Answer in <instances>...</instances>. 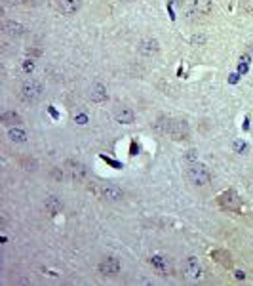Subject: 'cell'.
Listing matches in <instances>:
<instances>
[{
    "label": "cell",
    "instance_id": "cell-1",
    "mask_svg": "<svg viewBox=\"0 0 253 286\" xmlns=\"http://www.w3.org/2000/svg\"><path fill=\"white\" fill-rule=\"evenodd\" d=\"M88 189L92 191L97 199L101 200H107V202H120V200L124 199V191L120 189V187L113 185V183H95L92 181Z\"/></svg>",
    "mask_w": 253,
    "mask_h": 286
},
{
    "label": "cell",
    "instance_id": "cell-2",
    "mask_svg": "<svg viewBox=\"0 0 253 286\" xmlns=\"http://www.w3.org/2000/svg\"><path fill=\"white\" fill-rule=\"evenodd\" d=\"M185 176H186V181L193 183V185H196V187H204L212 181V174H209V170H207L204 164H198V162H196V164H191V166L186 168Z\"/></svg>",
    "mask_w": 253,
    "mask_h": 286
},
{
    "label": "cell",
    "instance_id": "cell-3",
    "mask_svg": "<svg viewBox=\"0 0 253 286\" xmlns=\"http://www.w3.org/2000/svg\"><path fill=\"white\" fill-rule=\"evenodd\" d=\"M167 136H170L173 141L188 140V136H191L188 122H186V120H181V119H170V124H167Z\"/></svg>",
    "mask_w": 253,
    "mask_h": 286
},
{
    "label": "cell",
    "instance_id": "cell-4",
    "mask_svg": "<svg viewBox=\"0 0 253 286\" xmlns=\"http://www.w3.org/2000/svg\"><path fill=\"white\" fill-rule=\"evenodd\" d=\"M19 96L21 100L27 101V103H36L42 98V86H40L36 80H25L21 84Z\"/></svg>",
    "mask_w": 253,
    "mask_h": 286
},
{
    "label": "cell",
    "instance_id": "cell-5",
    "mask_svg": "<svg viewBox=\"0 0 253 286\" xmlns=\"http://www.w3.org/2000/svg\"><path fill=\"white\" fill-rule=\"evenodd\" d=\"M183 275L188 280H198L204 275V267H202L198 258H186L183 263Z\"/></svg>",
    "mask_w": 253,
    "mask_h": 286
},
{
    "label": "cell",
    "instance_id": "cell-6",
    "mask_svg": "<svg viewBox=\"0 0 253 286\" xmlns=\"http://www.w3.org/2000/svg\"><path fill=\"white\" fill-rule=\"evenodd\" d=\"M65 168L69 176L73 178L74 181H86L88 180V168L78 162V160H67L65 162Z\"/></svg>",
    "mask_w": 253,
    "mask_h": 286
},
{
    "label": "cell",
    "instance_id": "cell-7",
    "mask_svg": "<svg viewBox=\"0 0 253 286\" xmlns=\"http://www.w3.org/2000/svg\"><path fill=\"white\" fill-rule=\"evenodd\" d=\"M137 52L143 55V58H156L160 53V42L156 39H145L139 42V46H137Z\"/></svg>",
    "mask_w": 253,
    "mask_h": 286
},
{
    "label": "cell",
    "instance_id": "cell-8",
    "mask_svg": "<svg viewBox=\"0 0 253 286\" xmlns=\"http://www.w3.org/2000/svg\"><path fill=\"white\" fill-rule=\"evenodd\" d=\"M101 275H105V277H116L120 273V269H122V263H120L116 258H105V260L99 261V265H97Z\"/></svg>",
    "mask_w": 253,
    "mask_h": 286
},
{
    "label": "cell",
    "instance_id": "cell-9",
    "mask_svg": "<svg viewBox=\"0 0 253 286\" xmlns=\"http://www.w3.org/2000/svg\"><path fill=\"white\" fill-rule=\"evenodd\" d=\"M2 31L8 34V36H12V39H21V36H25L27 34V27L19 21H13V20H6L2 23Z\"/></svg>",
    "mask_w": 253,
    "mask_h": 286
},
{
    "label": "cell",
    "instance_id": "cell-10",
    "mask_svg": "<svg viewBox=\"0 0 253 286\" xmlns=\"http://www.w3.org/2000/svg\"><path fill=\"white\" fill-rule=\"evenodd\" d=\"M219 204H221V208H225V210H233V212H238V210H240V199H238V195L234 193V191H225V193L219 197Z\"/></svg>",
    "mask_w": 253,
    "mask_h": 286
},
{
    "label": "cell",
    "instance_id": "cell-11",
    "mask_svg": "<svg viewBox=\"0 0 253 286\" xmlns=\"http://www.w3.org/2000/svg\"><path fill=\"white\" fill-rule=\"evenodd\" d=\"M82 8V0H57V10L63 15H74Z\"/></svg>",
    "mask_w": 253,
    "mask_h": 286
},
{
    "label": "cell",
    "instance_id": "cell-12",
    "mask_svg": "<svg viewBox=\"0 0 253 286\" xmlns=\"http://www.w3.org/2000/svg\"><path fill=\"white\" fill-rule=\"evenodd\" d=\"M114 119L116 122L120 124H133V120H135V113H133L130 107H116V111H114Z\"/></svg>",
    "mask_w": 253,
    "mask_h": 286
},
{
    "label": "cell",
    "instance_id": "cell-13",
    "mask_svg": "<svg viewBox=\"0 0 253 286\" xmlns=\"http://www.w3.org/2000/svg\"><path fill=\"white\" fill-rule=\"evenodd\" d=\"M90 100L93 103H103V101H107V88L101 82H95V84L90 86Z\"/></svg>",
    "mask_w": 253,
    "mask_h": 286
},
{
    "label": "cell",
    "instance_id": "cell-14",
    "mask_svg": "<svg viewBox=\"0 0 253 286\" xmlns=\"http://www.w3.org/2000/svg\"><path fill=\"white\" fill-rule=\"evenodd\" d=\"M44 206H46L48 214H52V216H57V214L63 210V200H61L59 197L52 195V197H48V199L44 200Z\"/></svg>",
    "mask_w": 253,
    "mask_h": 286
},
{
    "label": "cell",
    "instance_id": "cell-15",
    "mask_svg": "<svg viewBox=\"0 0 253 286\" xmlns=\"http://www.w3.org/2000/svg\"><path fill=\"white\" fill-rule=\"evenodd\" d=\"M27 132L21 126H10L8 128V140L12 143H25L27 141Z\"/></svg>",
    "mask_w": 253,
    "mask_h": 286
},
{
    "label": "cell",
    "instance_id": "cell-16",
    "mask_svg": "<svg viewBox=\"0 0 253 286\" xmlns=\"http://www.w3.org/2000/svg\"><path fill=\"white\" fill-rule=\"evenodd\" d=\"M191 6L200 13V15H207L213 12V0H191Z\"/></svg>",
    "mask_w": 253,
    "mask_h": 286
},
{
    "label": "cell",
    "instance_id": "cell-17",
    "mask_svg": "<svg viewBox=\"0 0 253 286\" xmlns=\"http://www.w3.org/2000/svg\"><path fill=\"white\" fill-rule=\"evenodd\" d=\"M0 120L6 124L8 128L10 126H19L21 122V117H19V113H15V111H6V113H2V117H0Z\"/></svg>",
    "mask_w": 253,
    "mask_h": 286
},
{
    "label": "cell",
    "instance_id": "cell-18",
    "mask_svg": "<svg viewBox=\"0 0 253 286\" xmlns=\"http://www.w3.org/2000/svg\"><path fill=\"white\" fill-rule=\"evenodd\" d=\"M213 258L219 261L221 265H225V267H233V260H230V254H226L223 252V250H215L213 252Z\"/></svg>",
    "mask_w": 253,
    "mask_h": 286
},
{
    "label": "cell",
    "instance_id": "cell-19",
    "mask_svg": "<svg viewBox=\"0 0 253 286\" xmlns=\"http://www.w3.org/2000/svg\"><path fill=\"white\" fill-rule=\"evenodd\" d=\"M34 67H36L34 60H23V61H21V71H23L25 74H31V73H33Z\"/></svg>",
    "mask_w": 253,
    "mask_h": 286
},
{
    "label": "cell",
    "instance_id": "cell-20",
    "mask_svg": "<svg viewBox=\"0 0 253 286\" xmlns=\"http://www.w3.org/2000/svg\"><path fill=\"white\" fill-rule=\"evenodd\" d=\"M21 166L25 168L27 172H36V160H33V159L21 160Z\"/></svg>",
    "mask_w": 253,
    "mask_h": 286
},
{
    "label": "cell",
    "instance_id": "cell-21",
    "mask_svg": "<svg viewBox=\"0 0 253 286\" xmlns=\"http://www.w3.org/2000/svg\"><path fill=\"white\" fill-rule=\"evenodd\" d=\"M185 160L188 162V164H196V162H198V151H196V149H191V151H186Z\"/></svg>",
    "mask_w": 253,
    "mask_h": 286
},
{
    "label": "cell",
    "instance_id": "cell-22",
    "mask_svg": "<svg viewBox=\"0 0 253 286\" xmlns=\"http://www.w3.org/2000/svg\"><path fill=\"white\" fill-rule=\"evenodd\" d=\"M206 34H194L193 39H191V44L193 46H204L206 44Z\"/></svg>",
    "mask_w": 253,
    "mask_h": 286
},
{
    "label": "cell",
    "instance_id": "cell-23",
    "mask_svg": "<svg viewBox=\"0 0 253 286\" xmlns=\"http://www.w3.org/2000/svg\"><path fill=\"white\" fill-rule=\"evenodd\" d=\"M240 8L246 13H253V0H242V2H240Z\"/></svg>",
    "mask_w": 253,
    "mask_h": 286
},
{
    "label": "cell",
    "instance_id": "cell-24",
    "mask_svg": "<svg viewBox=\"0 0 253 286\" xmlns=\"http://www.w3.org/2000/svg\"><path fill=\"white\" fill-rule=\"evenodd\" d=\"M153 263H154V267H156L158 271H164V265H166V263L162 261V258H153Z\"/></svg>",
    "mask_w": 253,
    "mask_h": 286
},
{
    "label": "cell",
    "instance_id": "cell-25",
    "mask_svg": "<svg viewBox=\"0 0 253 286\" xmlns=\"http://www.w3.org/2000/svg\"><path fill=\"white\" fill-rule=\"evenodd\" d=\"M74 120H76L78 124H82V126H84V124L88 122V117H86V115H78V117H74Z\"/></svg>",
    "mask_w": 253,
    "mask_h": 286
},
{
    "label": "cell",
    "instance_id": "cell-26",
    "mask_svg": "<svg viewBox=\"0 0 253 286\" xmlns=\"http://www.w3.org/2000/svg\"><path fill=\"white\" fill-rule=\"evenodd\" d=\"M167 4H172V6L179 8V6H183V4H185V0H167Z\"/></svg>",
    "mask_w": 253,
    "mask_h": 286
},
{
    "label": "cell",
    "instance_id": "cell-27",
    "mask_svg": "<svg viewBox=\"0 0 253 286\" xmlns=\"http://www.w3.org/2000/svg\"><path fill=\"white\" fill-rule=\"evenodd\" d=\"M236 149L240 151V155H244V151H246V143H240V141H236Z\"/></svg>",
    "mask_w": 253,
    "mask_h": 286
},
{
    "label": "cell",
    "instance_id": "cell-28",
    "mask_svg": "<svg viewBox=\"0 0 253 286\" xmlns=\"http://www.w3.org/2000/svg\"><path fill=\"white\" fill-rule=\"evenodd\" d=\"M8 2H10V4H13V6H15V4H29V2H31V0H8Z\"/></svg>",
    "mask_w": 253,
    "mask_h": 286
},
{
    "label": "cell",
    "instance_id": "cell-29",
    "mask_svg": "<svg viewBox=\"0 0 253 286\" xmlns=\"http://www.w3.org/2000/svg\"><path fill=\"white\" fill-rule=\"evenodd\" d=\"M247 53H249V55L253 58V44H251V46H247Z\"/></svg>",
    "mask_w": 253,
    "mask_h": 286
},
{
    "label": "cell",
    "instance_id": "cell-30",
    "mask_svg": "<svg viewBox=\"0 0 253 286\" xmlns=\"http://www.w3.org/2000/svg\"><path fill=\"white\" fill-rule=\"evenodd\" d=\"M124 2H132V0H124Z\"/></svg>",
    "mask_w": 253,
    "mask_h": 286
},
{
    "label": "cell",
    "instance_id": "cell-31",
    "mask_svg": "<svg viewBox=\"0 0 253 286\" xmlns=\"http://www.w3.org/2000/svg\"><path fill=\"white\" fill-rule=\"evenodd\" d=\"M251 189H253V183H251Z\"/></svg>",
    "mask_w": 253,
    "mask_h": 286
}]
</instances>
